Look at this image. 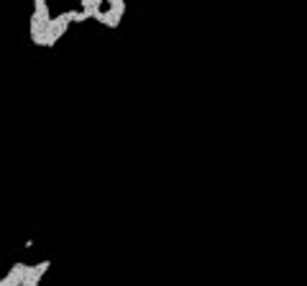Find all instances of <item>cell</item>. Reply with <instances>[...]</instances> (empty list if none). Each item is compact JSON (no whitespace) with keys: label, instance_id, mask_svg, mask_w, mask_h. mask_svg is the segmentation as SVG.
I'll return each instance as SVG.
<instances>
[{"label":"cell","instance_id":"6da1fadb","mask_svg":"<svg viewBox=\"0 0 307 286\" xmlns=\"http://www.w3.org/2000/svg\"><path fill=\"white\" fill-rule=\"evenodd\" d=\"M123 16H126V3L123 0H110V3H105V11L100 13L97 23H103L105 28H118Z\"/></svg>","mask_w":307,"mask_h":286},{"label":"cell","instance_id":"7a4b0ae2","mask_svg":"<svg viewBox=\"0 0 307 286\" xmlns=\"http://www.w3.org/2000/svg\"><path fill=\"white\" fill-rule=\"evenodd\" d=\"M52 268V261H38L33 266H28L26 271V278H23V286H38L41 283V276Z\"/></svg>","mask_w":307,"mask_h":286}]
</instances>
